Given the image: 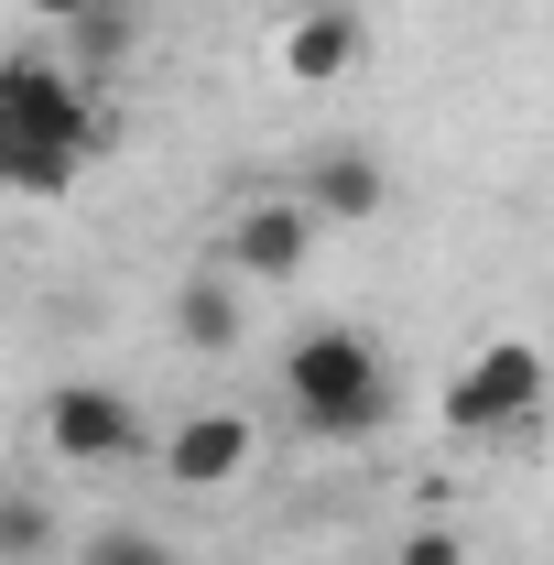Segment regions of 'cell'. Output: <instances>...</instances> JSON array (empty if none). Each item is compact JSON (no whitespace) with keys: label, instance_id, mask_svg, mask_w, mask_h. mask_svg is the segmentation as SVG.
Returning <instances> with one entry per match:
<instances>
[{"label":"cell","instance_id":"6da1fadb","mask_svg":"<svg viewBox=\"0 0 554 565\" xmlns=\"http://www.w3.org/2000/svg\"><path fill=\"white\" fill-rule=\"evenodd\" d=\"M283 403H294V424L316 446H359V435L392 424V359L370 349L359 327H305L283 349Z\"/></svg>","mask_w":554,"mask_h":565},{"label":"cell","instance_id":"7a4b0ae2","mask_svg":"<svg viewBox=\"0 0 554 565\" xmlns=\"http://www.w3.org/2000/svg\"><path fill=\"white\" fill-rule=\"evenodd\" d=\"M44 446H55L66 468H131V457H152L163 435L141 424L131 392H109V381H66V392H44Z\"/></svg>","mask_w":554,"mask_h":565},{"label":"cell","instance_id":"3957f363","mask_svg":"<svg viewBox=\"0 0 554 565\" xmlns=\"http://www.w3.org/2000/svg\"><path fill=\"white\" fill-rule=\"evenodd\" d=\"M533 403H544V349L533 338H489L446 381V435H511V424H533Z\"/></svg>","mask_w":554,"mask_h":565},{"label":"cell","instance_id":"277c9868","mask_svg":"<svg viewBox=\"0 0 554 565\" xmlns=\"http://www.w3.org/2000/svg\"><path fill=\"white\" fill-rule=\"evenodd\" d=\"M316 228L327 217L305 207V196H239L228 207V239H217V273L228 282H294L316 262Z\"/></svg>","mask_w":554,"mask_h":565},{"label":"cell","instance_id":"5b68a950","mask_svg":"<svg viewBox=\"0 0 554 565\" xmlns=\"http://www.w3.org/2000/svg\"><path fill=\"white\" fill-rule=\"evenodd\" d=\"M87 131H98V109H87L76 66H55V55H0V141H87Z\"/></svg>","mask_w":554,"mask_h":565},{"label":"cell","instance_id":"8992f818","mask_svg":"<svg viewBox=\"0 0 554 565\" xmlns=\"http://www.w3.org/2000/svg\"><path fill=\"white\" fill-rule=\"evenodd\" d=\"M251 457H262V424L228 414V403L163 424V446H152V468H163L174 490H228V479H251Z\"/></svg>","mask_w":554,"mask_h":565},{"label":"cell","instance_id":"52a82bcc","mask_svg":"<svg viewBox=\"0 0 554 565\" xmlns=\"http://www.w3.org/2000/svg\"><path fill=\"white\" fill-rule=\"evenodd\" d=\"M294 196L327 217V228H370V217L392 207V163L370 141H327V152H305V185Z\"/></svg>","mask_w":554,"mask_h":565},{"label":"cell","instance_id":"ba28073f","mask_svg":"<svg viewBox=\"0 0 554 565\" xmlns=\"http://www.w3.org/2000/svg\"><path fill=\"white\" fill-rule=\"evenodd\" d=\"M283 76H294V87H338L348 66H359V11H348V0H305V11H294V22H283Z\"/></svg>","mask_w":554,"mask_h":565},{"label":"cell","instance_id":"9c48e42d","mask_svg":"<svg viewBox=\"0 0 554 565\" xmlns=\"http://www.w3.org/2000/svg\"><path fill=\"white\" fill-rule=\"evenodd\" d=\"M239 327H251V305H239V282L217 273V262L174 282V338H185L196 359H228V349H239Z\"/></svg>","mask_w":554,"mask_h":565},{"label":"cell","instance_id":"30bf717a","mask_svg":"<svg viewBox=\"0 0 554 565\" xmlns=\"http://www.w3.org/2000/svg\"><path fill=\"white\" fill-rule=\"evenodd\" d=\"M0 174H11V196H76L87 141H0Z\"/></svg>","mask_w":554,"mask_h":565},{"label":"cell","instance_id":"8fae6325","mask_svg":"<svg viewBox=\"0 0 554 565\" xmlns=\"http://www.w3.org/2000/svg\"><path fill=\"white\" fill-rule=\"evenodd\" d=\"M55 544H66L55 500H44V490H0V565H44Z\"/></svg>","mask_w":554,"mask_h":565},{"label":"cell","instance_id":"7c38bea8","mask_svg":"<svg viewBox=\"0 0 554 565\" xmlns=\"http://www.w3.org/2000/svg\"><path fill=\"white\" fill-rule=\"evenodd\" d=\"M76 565H185L163 533H141V522H98L87 544H76Z\"/></svg>","mask_w":554,"mask_h":565},{"label":"cell","instance_id":"4fadbf2b","mask_svg":"<svg viewBox=\"0 0 554 565\" xmlns=\"http://www.w3.org/2000/svg\"><path fill=\"white\" fill-rule=\"evenodd\" d=\"M392 565H468V544L446 533V522H424V533H403V555Z\"/></svg>","mask_w":554,"mask_h":565},{"label":"cell","instance_id":"5bb4252c","mask_svg":"<svg viewBox=\"0 0 554 565\" xmlns=\"http://www.w3.org/2000/svg\"><path fill=\"white\" fill-rule=\"evenodd\" d=\"M22 11H33V22H55V33H76V22H98L109 0H22Z\"/></svg>","mask_w":554,"mask_h":565},{"label":"cell","instance_id":"9a60e30c","mask_svg":"<svg viewBox=\"0 0 554 565\" xmlns=\"http://www.w3.org/2000/svg\"><path fill=\"white\" fill-rule=\"evenodd\" d=\"M0 196H11V174H0Z\"/></svg>","mask_w":554,"mask_h":565}]
</instances>
